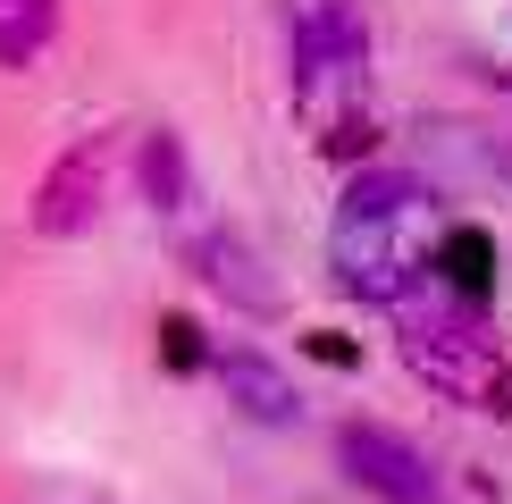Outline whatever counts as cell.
Segmentation results:
<instances>
[{
	"instance_id": "obj_1",
	"label": "cell",
	"mask_w": 512,
	"mask_h": 504,
	"mask_svg": "<svg viewBox=\"0 0 512 504\" xmlns=\"http://www.w3.org/2000/svg\"><path fill=\"white\" fill-rule=\"evenodd\" d=\"M437 261V185L412 168H353L345 202L328 227V269L353 303L395 311L403 294L429 286Z\"/></svg>"
},
{
	"instance_id": "obj_2",
	"label": "cell",
	"mask_w": 512,
	"mask_h": 504,
	"mask_svg": "<svg viewBox=\"0 0 512 504\" xmlns=\"http://www.w3.org/2000/svg\"><path fill=\"white\" fill-rule=\"evenodd\" d=\"M395 345H403V370L420 387H437L445 404H471V412H512V353L496 320L454 286H420L395 303Z\"/></svg>"
},
{
	"instance_id": "obj_3",
	"label": "cell",
	"mask_w": 512,
	"mask_h": 504,
	"mask_svg": "<svg viewBox=\"0 0 512 504\" xmlns=\"http://www.w3.org/2000/svg\"><path fill=\"white\" fill-rule=\"evenodd\" d=\"M110 168H118V143L110 135H84L68 143L34 185V236L68 244V236H93L101 210H110Z\"/></svg>"
},
{
	"instance_id": "obj_4",
	"label": "cell",
	"mask_w": 512,
	"mask_h": 504,
	"mask_svg": "<svg viewBox=\"0 0 512 504\" xmlns=\"http://www.w3.org/2000/svg\"><path fill=\"white\" fill-rule=\"evenodd\" d=\"M370 9L361 0H286V76H370Z\"/></svg>"
},
{
	"instance_id": "obj_5",
	"label": "cell",
	"mask_w": 512,
	"mask_h": 504,
	"mask_svg": "<svg viewBox=\"0 0 512 504\" xmlns=\"http://www.w3.org/2000/svg\"><path fill=\"white\" fill-rule=\"evenodd\" d=\"M336 462H345V479L361 496H378V504H437L445 496L437 462L420 454L412 437L378 429V420H345V429H336Z\"/></svg>"
},
{
	"instance_id": "obj_6",
	"label": "cell",
	"mask_w": 512,
	"mask_h": 504,
	"mask_svg": "<svg viewBox=\"0 0 512 504\" xmlns=\"http://www.w3.org/2000/svg\"><path fill=\"white\" fill-rule=\"evenodd\" d=\"M185 269H194L202 294H219V303L244 311V320H277V311H286L261 244H252L244 227H202V236H185Z\"/></svg>"
},
{
	"instance_id": "obj_7",
	"label": "cell",
	"mask_w": 512,
	"mask_h": 504,
	"mask_svg": "<svg viewBox=\"0 0 512 504\" xmlns=\"http://www.w3.org/2000/svg\"><path fill=\"white\" fill-rule=\"evenodd\" d=\"M210 378H219V395L252 420V429H294V420H303V387H294V370L269 362L261 345H219V353H210Z\"/></svg>"
},
{
	"instance_id": "obj_8",
	"label": "cell",
	"mask_w": 512,
	"mask_h": 504,
	"mask_svg": "<svg viewBox=\"0 0 512 504\" xmlns=\"http://www.w3.org/2000/svg\"><path fill=\"white\" fill-rule=\"evenodd\" d=\"M135 185H143V202L152 210H194V160H185V143L168 135V126H152V135L135 143Z\"/></svg>"
},
{
	"instance_id": "obj_9",
	"label": "cell",
	"mask_w": 512,
	"mask_h": 504,
	"mask_svg": "<svg viewBox=\"0 0 512 504\" xmlns=\"http://www.w3.org/2000/svg\"><path fill=\"white\" fill-rule=\"evenodd\" d=\"M59 9L68 0H0V68H34L59 34Z\"/></svg>"
}]
</instances>
